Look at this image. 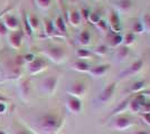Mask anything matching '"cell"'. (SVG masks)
I'll list each match as a JSON object with an SVG mask.
<instances>
[{
    "label": "cell",
    "instance_id": "obj_1",
    "mask_svg": "<svg viewBox=\"0 0 150 134\" xmlns=\"http://www.w3.org/2000/svg\"><path fill=\"white\" fill-rule=\"evenodd\" d=\"M38 126L47 134H55L62 128L63 119L59 115L48 113L39 117Z\"/></svg>",
    "mask_w": 150,
    "mask_h": 134
},
{
    "label": "cell",
    "instance_id": "obj_2",
    "mask_svg": "<svg viewBox=\"0 0 150 134\" xmlns=\"http://www.w3.org/2000/svg\"><path fill=\"white\" fill-rule=\"evenodd\" d=\"M138 123L131 116L127 114H120L114 116V121L112 123V128L115 131H127L129 128L136 126Z\"/></svg>",
    "mask_w": 150,
    "mask_h": 134
},
{
    "label": "cell",
    "instance_id": "obj_3",
    "mask_svg": "<svg viewBox=\"0 0 150 134\" xmlns=\"http://www.w3.org/2000/svg\"><path fill=\"white\" fill-rule=\"evenodd\" d=\"M146 96H144L142 94H138L136 97H133L132 100L129 101L128 104V109L131 113H142L146 105Z\"/></svg>",
    "mask_w": 150,
    "mask_h": 134
},
{
    "label": "cell",
    "instance_id": "obj_4",
    "mask_svg": "<svg viewBox=\"0 0 150 134\" xmlns=\"http://www.w3.org/2000/svg\"><path fill=\"white\" fill-rule=\"evenodd\" d=\"M45 54L47 55V57L52 59L53 62L55 63H61L63 62V59L66 56V51L63 47H59V46H53V47H50L45 51Z\"/></svg>",
    "mask_w": 150,
    "mask_h": 134
},
{
    "label": "cell",
    "instance_id": "obj_5",
    "mask_svg": "<svg viewBox=\"0 0 150 134\" xmlns=\"http://www.w3.org/2000/svg\"><path fill=\"white\" fill-rule=\"evenodd\" d=\"M115 88H117V84L115 83H111V84H109V85H106L105 87L103 88V91L100 93L99 97H98L99 102L103 103V104H105V103L109 102L113 97V95H114Z\"/></svg>",
    "mask_w": 150,
    "mask_h": 134
},
{
    "label": "cell",
    "instance_id": "obj_6",
    "mask_svg": "<svg viewBox=\"0 0 150 134\" xmlns=\"http://www.w3.org/2000/svg\"><path fill=\"white\" fill-rule=\"evenodd\" d=\"M88 89V85L84 82H75L74 84L71 85V87L69 88V96H74L80 98L81 96L85 95Z\"/></svg>",
    "mask_w": 150,
    "mask_h": 134
},
{
    "label": "cell",
    "instance_id": "obj_7",
    "mask_svg": "<svg viewBox=\"0 0 150 134\" xmlns=\"http://www.w3.org/2000/svg\"><path fill=\"white\" fill-rule=\"evenodd\" d=\"M66 106L71 113L73 114H80L82 111V102L80 98L74 96H69L66 101Z\"/></svg>",
    "mask_w": 150,
    "mask_h": 134
},
{
    "label": "cell",
    "instance_id": "obj_8",
    "mask_svg": "<svg viewBox=\"0 0 150 134\" xmlns=\"http://www.w3.org/2000/svg\"><path fill=\"white\" fill-rule=\"evenodd\" d=\"M144 60L142 59V58H139V59L134 60V62L130 65V67H129L128 69L125 70V72H122L121 75H122V76L136 75V74H138V73L141 72V69L144 68Z\"/></svg>",
    "mask_w": 150,
    "mask_h": 134
},
{
    "label": "cell",
    "instance_id": "obj_9",
    "mask_svg": "<svg viewBox=\"0 0 150 134\" xmlns=\"http://www.w3.org/2000/svg\"><path fill=\"white\" fill-rule=\"evenodd\" d=\"M109 26H110V28H111V30L113 32L120 34V32L122 30V26H121L119 15L115 11H113V10L109 15Z\"/></svg>",
    "mask_w": 150,
    "mask_h": 134
},
{
    "label": "cell",
    "instance_id": "obj_10",
    "mask_svg": "<svg viewBox=\"0 0 150 134\" xmlns=\"http://www.w3.org/2000/svg\"><path fill=\"white\" fill-rule=\"evenodd\" d=\"M47 67V63L43 58H35L30 64H29V72L30 74H38L42 70H44Z\"/></svg>",
    "mask_w": 150,
    "mask_h": 134
},
{
    "label": "cell",
    "instance_id": "obj_11",
    "mask_svg": "<svg viewBox=\"0 0 150 134\" xmlns=\"http://www.w3.org/2000/svg\"><path fill=\"white\" fill-rule=\"evenodd\" d=\"M57 83H58V78L56 76H50L45 78L43 81V88L46 93L48 94H53L57 87Z\"/></svg>",
    "mask_w": 150,
    "mask_h": 134
},
{
    "label": "cell",
    "instance_id": "obj_12",
    "mask_svg": "<svg viewBox=\"0 0 150 134\" xmlns=\"http://www.w3.org/2000/svg\"><path fill=\"white\" fill-rule=\"evenodd\" d=\"M108 43H109V46L112 47V48H118L121 45L123 44V36L121 34H118V32H109L108 35Z\"/></svg>",
    "mask_w": 150,
    "mask_h": 134
},
{
    "label": "cell",
    "instance_id": "obj_13",
    "mask_svg": "<svg viewBox=\"0 0 150 134\" xmlns=\"http://www.w3.org/2000/svg\"><path fill=\"white\" fill-rule=\"evenodd\" d=\"M109 70V65L108 64H102V65H98V66H94V67H91V69L88 70V74L92 77H102L104 76Z\"/></svg>",
    "mask_w": 150,
    "mask_h": 134
},
{
    "label": "cell",
    "instance_id": "obj_14",
    "mask_svg": "<svg viewBox=\"0 0 150 134\" xmlns=\"http://www.w3.org/2000/svg\"><path fill=\"white\" fill-rule=\"evenodd\" d=\"M5 25H6L7 28H9L10 30L17 32L19 28V21L15 16L8 15V16H6V18H5Z\"/></svg>",
    "mask_w": 150,
    "mask_h": 134
},
{
    "label": "cell",
    "instance_id": "obj_15",
    "mask_svg": "<svg viewBox=\"0 0 150 134\" xmlns=\"http://www.w3.org/2000/svg\"><path fill=\"white\" fill-rule=\"evenodd\" d=\"M146 86H147V83H146V81H144V79L136 81L131 85V87H130V93L140 94V93H142L144 89H146Z\"/></svg>",
    "mask_w": 150,
    "mask_h": 134
},
{
    "label": "cell",
    "instance_id": "obj_16",
    "mask_svg": "<svg viewBox=\"0 0 150 134\" xmlns=\"http://www.w3.org/2000/svg\"><path fill=\"white\" fill-rule=\"evenodd\" d=\"M132 0H118L114 2L115 8L120 11H128L132 8Z\"/></svg>",
    "mask_w": 150,
    "mask_h": 134
},
{
    "label": "cell",
    "instance_id": "obj_17",
    "mask_svg": "<svg viewBox=\"0 0 150 134\" xmlns=\"http://www.w3.org/2000/svg\"><path fill=\"white\" fill-rule=\"evenodd\" d=\"M81 20H82V17H81V13L80 11H77V10H72L69 15V24L72 26H74V27H77V26H80L81 24Z\"/></svg>",
    "mask_w": 150,
    "mask_h": 134
},
{
    "label": "cell",
    "instance_id": "obj_18",
    "mask_svg": "<svg viewBox=\"0 0 150 134\" xmlns=\"http://www.w3.org/2000/svg\"><path fill=\"white\" fill-rule=\"evenodd\" d=\"M73 69L77 70V72H81V73H88V70L91 69V66L84 62V60H76L74 64H73Z\"/></svg>",
    "mask_w": 150,
    "mask_h": 134
},
{
    "label": "cell",
    "instance_id": "obj_19",
    "mask_svg": "<svg viewBox=\"0 0 150 134\" xmlns=\"http://www.w3.org/2000/svg\"><path fill=\"white\" fill-rule=\"evenodd\" d=\"M21 37H23V35H21L20 32H18V30L17 32H13L10 35V37H9L11 46L15 47V48H18L19 46H20V44H21Z\"/></svg>",
    "mask_w": 150,
    "mask_h": 134
},
{
    "label": "cell",
    "instance_id": "obj_20",
    "mask_svg": "<svg viewBox=\"0 0 150 134\" xmlns=\"http://www.w3.org/2000/svg\"><path fill=\"white\" fill-rule=\"evenodd\" d=\"M91 41V34L88 30H82L81 34L79 35V43L82 45V46H88Z\"/></svg>",
    "mask_w": 150,
    "mask_h": 134
},
{
    "label": "cell",
    "instance_id": "obj_21",
    "mask_svg": "<svg viewBox=\"0 0 150 134\" xmlns=\"http://www.w3.org/2000/svg\"><path fill=\"white\" fill-rule=\"evenodd\" d=\"M129 55V47L127 46H120L117 48V51H115V57L120 59V60H125V58L128 57Z\"/></svg>",
    "mask_w": 150,
    "mask_h": 134
},
{
    "label": "cell",
    "instance_id": "obj_22",
    "mask_svg": "<svg viewBox=\"0 0 150 134\" xmlns=\"http://www.w3.org/2000/svg\"><path fill=\"white\" fill-rule=\"evenodd\" d=\"M44 26H45V34L47 36H54L55 32H56V28L54 22L50 19H45L44 20Z\"/></svg>",
    "mask_w": 150,
    "mask_h": 134
},
{
    "label": "cell",
    "instance_id": "obj_23",
    "mask_svg": "<svg viewBox=\"0 0 150 134\" xmlns=\"http://www.w3.org/2000/svg\"><path fill=\"white\" fill-rule=\"evenodd\" d=\"M55 28H56V30L61 32V34H66V24H65V21L63 19V17L61 16H58L56 18V21H55Z\"/></svg>",
    "mask_w": 150,
    "mask_h": 134
},
{
    "label": "cell",
    "instance_id": "obj_24",
    "mask_svg": "<svg viewBox=\"0 0 150 134\" xmlns=\"http://www.w3.org/2000/svg\"><path fill=\"white\" fill-rule=\"evenodd\" d=\"M128 104H129V98L125 100L123 102L121 103V105H119L117 109L113 111V113H111L110 116H117V115H120L121 113H123L125 109H128Z\"/></svg>",
    "mask_w": 150,
    "mask_h": 134
},
{
    "label": "cell",
    "instance_id": "obj_25",
    "mask_svg": "<svg viewBox=\"0 0 150 134\" xmlns=\"http://www.w3.org/2000/svg\"><path fill=\"white\" fill-rule=\"evenodd\" d=\"M131 32H133L134 35H137V34H144V28L142 22H141V20H137V21H134V22H133Z\"/></svg>",
    "mask_w": 150,
    "mask_h": 134
},
{
    "label": "cell",
    "instance_id": "obj_26",
    "mask_svg": "<svg viewBox=\"0 0 150 134\" xmlns=\"http://www.w3.org/2000/svg\"><path fill=\"white\" fill-rule=\"evenodd\" d=\"M134 40H136V35L133 32H128L123 36V45L127 47L131 46L134 43Z\"/></svg>",
    "mask_w": 150,
    "mask_h": 134
},
{
    "label": "cell",
    "instance_id": "obj_27",
    "mask_svg": "<svg viewBox=\"0 0 150 134\" xmlns=\"http://www.w3.org/2000/svg\"><path fill=\"white\" fill-rule=\"evenodd\" d=\"M90 22V24H92V25L96 26L98 25V22L101 20V16L99 13H96V11H93V13H90L88 15V19H86Z\"/></svg>",
    "mask_w": 150,
    "mask_h": 134
},
{
    "label": "cell",
    "instance_id": "obj_28",
    "mask_svg": "<svg viewBox=\"0 0 150 134\" xmlns=\"http://www.w3.org/2000/svg\"><path fill=\"white\" fill-rule=\"evenodd\" d=\"M141 22H142V25H144V32H150V13H146L142 15Z\"/></svg>",
    "mask_w": 150,
    "mask_h": 134
},
{
    "label": "cell",
    "instance_id": "obj_29",
    "mask_svg": "<svg viewBox=\"0 0 150 134\" xmlns=\"http://www.w3.org/2000/svg\"><path fill=\"white\" fill-rule=\"evenodd\" d=\"M29 82L28 81H23L21 84H20V92H21V95L26 97V96L29 95Z\"/></svg>",
    "mask_w": 150,
    "mask_h": 134
},
{
    "label": "cell",
    "instance_id": "obj_30",
    "mask_svg": "<svg viewBox=\"0 0 150 134\" xmlns=\"http://www.w3.org/2000/svg\"><path fill=\"white\" fill-rule=\"evenodd\" d=\"M77 57L81 58L82 60H84V59H88V58H91L92 57V53L88 51V49H79L77 51Z\"/></svg>",
    "mask_w": 150,
    "mask_h": 134
},
{
    "label": "cell",
    "instance_id": "obj_31",
    "mask_svg": "<svg viewBox=\"0 0 150 134\" xmlns=\"http://www.w3.org/2000/svg\"><path fill=\"white\" fill-rule=\"evenodd\" d=\"M28 21H29V25H30L33 30L34 29H38V27H39V20H38V18L35 15H30L28 17Z\"/></svg>",
    "mask_w": 150,
    "mask_h": 134
},
{
    "label": "cell",
    "instance_id": "obj_32",
    "mask_svg": "<svg viewBox=\"0 0 150 134\" xmlns=\"http://www.w3.org/2000/svg\"><path fill=\"white\" fill-rule=\"evenodd\" d=\"M24 28H25V32L28 35V36H31L33 35V29H31L30 25H29V21H28V16H26V13H24Z\"/></svg>",
    "mask_w": 150,
    "mask_h": 134
},
{
    "label": "cell",
    "instance_id": "obj_33",
    "mask_svg": "<svg viewBox=\"0 0 150 134\" xmlns=\"http://www.w3.org/2000/svg\"><path fill=\"white\" fill-rule=\"evenodd\" d=\"M106 53H108V47L105 45H100L94 49V54L98 55V56H103V55H105Z\"/></svg>",
    "mask_w": 150,
    "mask_h": 134
},
{
    "label": "cell",
    "instance_id": "obj_34",
    "mask_svg": "<svg viewBox=\"0 0 150 134\" xmlns=\"http://www.w3.org/2000/svg\"><path fill=\"white\" fill-rule=\"evenodd\" d=\"M38 6L43 9H47L50 7V4H52V0H37Z\"/></svg>",
    "mask_w": 150,
    "mask_h": 134
},
{
    "label": "cell",
    "instance_id": "obj_35",
    "mask_svg": "<svg viewBox=\"0 0 150 134\" xmlns=\"http://www.w3.org/2000/svg\"><path fill=\"white\" fill-rule=\"evenodd\" d=\"M96 28L99 29V30H101V32H105L106 30H108V24H106L104 20L101 19L99 22H98V25H96Z\"/></svg>",
    "mask_w": 150,
    "mask_h": 134
},
{
    "label": "cell",
    "instance_id": "obj_36",
    "mask_svg": "<svg viewBox=\"0 0 150 134\" xmlns=\"http://www.w3.org/2000/svg\"><path fill=\"white\" fill-rule=\"evenodd\" d=\"M7 32H8V28L6 27L5 22L0 21V35L1 36H5V35H7Z\"/></svg>",
    "mask_w": 150,
    "mask_h": 134
},
{
    "label": "cell",
    "instance_id": "obj_37",
    "mask_svg": "<svg viewBox=\"0 0 150 134\" xmlns=\"http://www.w3.org/2000/svg\"><path fill=\"white\" fill-rule=\"evenodd\" d=\"M141 117L148 125H150V112H144L141 113Z\"/></svg>",
    "mask_w": 150,
    "mask_h": 134
},
{
    "label": "cell",
    "instance_id": "obj_38",
    "mask_svg": "<svg viewBox=\"0 0 150 134\" xmlns=\"http://www.w3.org/2000/svg\"><path fill=\"white\" fill-rule=\"evenodd\" d=\"M90 10L88 9H86V8H84V9H82L81 10V17H84V19H88V15H90Z\"/></svg>",
    "mask_w": 150,
    "mask_h": 134
},
{
    "label": "cell",
    "instance_id": "obj_39",
    "mask_svg": "<svg viewBox=\"0 0 150 134\" xmlns=\"http://www.w3.org/2000/svg\"><path fill=\"white\" fill-rule=\"evenodd\" d=\"M35 55L34 54H27L25 56V60H27V62H29V63H31L34 59H35Z\"/></svg>",
    "mask_w": 150,
    "mask_h": 134
},
{
    "label": "cell",
    "instance_id": "obj_40",
    "mask_svg": "<svg viewBox=\"0 0 150 134\" xmlns=\"http://www.w3.org/2000/svg\"><path fill=\"white\" fill-rule=\"evenodd\" d=\"M7 109V106L5 103H1L0 102V114H2V113H5Z\"/></svg>",
    "mask_w": 150,
    "mask_h": 134
},
{
    "label": "cell",
    "instance_id": "obj_41",
    "mask_svg": "<svg viewBox=\"0 0 150 134\" xmlns=\"http://www.w3.org/2000/svg\"><path fill=\"white\" fill-rule=\"evenodd\" d=\"M144 112H150V103H146ZM144 112H142V113H144Z\"/></svg>",
    "mask_w": 150,
    "mask_h": 134
},
{
    "label": "cell",
    "instance_id": "obj_42",
    "mask_svg": "<svg viewBox=\"0 0 150 134\" xmlns=\"http://www.w3.org/2000/svg\"><path fill=\"white\" fill-rule=\"evenodd\" d=\"M16 134H31V133L28 132V131H26V130H20V131H18Z\"/></svg>",
    "mask_w": 150,
    "mask_h": 134
},
{
    "label": "cell",
    "instance_id": "obj_43",
    "mask_svg": "<svg viewBox=\"0 0 150 134\" xmlns=\"http://www.w3.org/2000/svg\"><path fill=\"white\" fill-rule=\"evenodd\" d=\"M7 101H9V100H8V98H6V97H4L2 95H0V102L5 103V102H7Z\"/></svg>",
    "mask_w": 150,
    "mask_h": 134
},
{
    "label": "cell",
    "instance_id": "obj_44",
    "mask_svg": "<svg viewBox=\"0 0 150 134\" xmlns=\"http://www.w3.org/2000/svg\"><path fill=\"white\" fill-rule=\"evenodd\" d=\"M134 134H150V133H148L147 131H138L137 133H134Z\"/></svg>",
    "mask_w": 150,
    "mask_h": 134
},
{
    "label": "cell",
    "instance_id": "obj_45",
    "mask_svg": "<svg viewBox=\"0 0 150 134\" xmlns=\"http://www.w3.org/2000/svg\"><path fill=\"white\" fill-rule=\"evenodd\" d=\"M144 96H150V89H148V91H146L144 94H142Z\"/></svg>",
    "mask_w": 150,
    "mask_h": 134
},
{
    "label": "cell",
    "instance_id": "obj_46",
    "mask_svg": "<svg viewBox=\"0 0 150 134\" xmlns=\"http://www.w3.org/2000/svg\"><path fill=\"white\" fill-rule=\"evenodd\" d=\"M0 134H7L6 132H4V131H0Z\"/></svg>",
    "mask_w": 150,
    "mask_h": 134
},
{
    "label": "cell",
    "instance_id": "obj_47",
    "mask_svg": "<svg viewBox=\"0 0 150 134\" xmlns=\"http://www.w3.org/2000/svg\"><path fill=\"white\" fill-rule=\"evenodd\" d=\"M0 76H1V75H0ZM0 82H1V81H0Z\"/></svg>",
    "mask_w": 150,
    "mask_h": 134
}]
</instances>
